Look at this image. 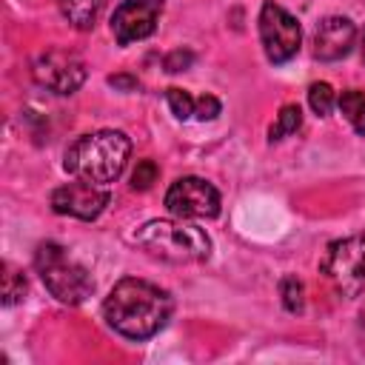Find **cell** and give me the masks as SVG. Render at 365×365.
Returning <instances> with one entry per match:
<instances>
[{
    "mask_svg": "<svg viewBox=\"0 0 365 365\" xmlns=\"http://www.w3.org/2000/svg\"><path fill=\"white\" fill-rule=\"evenodd\" d=\"M128 154H131L128 137L123 131L103 128V131L77 137L68 145L63 165L77 180L108 185V182H114L123 174V168L128 163Z\"/></svg>",
    "mask_w": 365,
    "mask_h": 365,
    "instance_id": "obj_2",
    "label": "cell"
},
{
    "mask_svg": "<svg viewBox=\"0 0 365 365\" xmlns=\"http://www.w3.org/2000/svg\"><path fill=\"white\" fill-rule=\"evenodd\" d=\"M151 257L165 262H202L211 257V240L200 225L177 220H151L131 237Z\"/></svg>",
    "mask_w": 365,
    "mask_h": 365,
    "instance_id": "obj_3",
    "label": "cell"
},
{
    "mask_svg": "<svg viewBox=\"0 0 365 365\" xmlns=\"http://www.w3.org/2000/svg\"><path fill=\"white\" fill-rule=\"evenodd\" d=\"M165 208L182 220H211L220 214V191L202 177H180L165 191Z\"/></svg>",
    "mask_w": 365,
    "mask_h": 365,
    "instance_id": "obj_7",
    "label": "cell"
},
{
    "mask_svg": "<svg viewBox=\"0 0 365 365\" xmlns=\"http://www.w3.org/2000/svg\"><path fill=\"white\" fill-rule=\"evenodd\" d=\"M336 106L345 114V120L354 125V131L365 137V94L356 88H348L336 97Z\"/></svg>",
    "mask_w": 365,
    "mask_h": 365,
    "instance_id": "obj_13",
    "label": "cell"
},
{
    "mask_svg": "<svg viewBox=\"0 0 365 365\" xmlns=\"http://www.w3.org/2000/svg\"><path fill=\"white\" fill-rule=\"evenodd\" d=\"M34 268H37L43 285L48 288V294L66 305H80L94 291L91 274L80 262L68 259V254L57 242H40L37 245Z\"/></svg>",
    "mask_w": 365,
    "mask_h": 365,
    "instance_id": "obj_4",
    "label": "cell"
},
{
    "mask_svg": "<svg viewBox=\"0 0 365 365\" xmlns=\"http://www.w3.org/2000/svg\"><path fill=\"white\" fill-rule=\"evenodd\" d=\"M191 63H194V51H188V48H177V51H171L165 57V68L168 71H185Z\"/></svg>",
    "mask_w": 365,
    "mask_h": 365,
    "instance_id": "obj_21",
    "label": "cell"
},
{
    "mask_svg": "<svg viewBox=\"0 0 365 365\" xmlns=\"http://www.w3.org/2000/svg\"><path fill=\"white\" fill-rule=\"evenodd\" d=\"M60 11L74 29L88 31L103 11V0H60Z\"/></svg>",
    "mask_w": 365,
    "mask_h": 365,
    "instance_id": "obj_12",
    "label": "cell"
},
{
    "mask_svg": "<svg viewBox=\"0 0 365 365\" xmlns=\"http://www.w3.org/2000/svg\"><path fill=\"white\" fill-rule=\"evenodd\" d=\"M319 271L336 288V294L354 299L365 288V237H348L328 245Z\"/></svg>",
    "mask_w": 365,
    "mask_h": 365,
    "instance_id": "obj_5",
    "label": "cell"
},
{
    "mask_svg": "<svg viewBox=\"0 0 365 365\" xmlns=\"http://www.w3.org/2000/svg\"><path fill=\"white\" fill-rule=\"evenodd\" d=\"M354 40H356L354 23L348 17L331 14V17H325V20L317 23V31H314V57L317 60H325V63L339 60V57H345L351 51Z\"/></svg>",
    "mask_w": 365,
    "mask_h": 365,
    "instance_id": "obj_11",
    "label": "cell"
},
{
    "mask_svg": "<svg viewBox=\"0 0 365 365\" xmlns=\"http://www.w3.org/2000/svg\"><path fill=\"white\" fill-rule=\"evenodd\" d=\"M308 103H311L314 114L328 117L331 108H334V103H336V94H334V88H331L328 83H314V86L308 88Z\"/></svg>",
    "mask_w": 365,
    "mask_h": 365,
    "instance_id": "obj_17",
    "label": "cell"
},
{
    "mask_svg": "<svg viewBox=\"0 0 365 365\" xmlns=\"http://www.w3.org/2000/svg\"><path fill=\"white\" fill-rule=\"evenodd\" d=\"M163 11V0H123L111 14V31L120 46L134 40H145L157 29V17Z\"/></svg>",
    "mask_w": 365,
    "mask_h": 365,
    "instance_id": "obj_10",
    "label": "cell"
},
{
    "mask_svg": "<svg viewBox=\"0 0 365 365\" xmlns=\"http://www.w3.org/2000/svg\"><path fill=\"white\" fill-rule=\"evenodd\" d=\"M220 111H222V106H220V100H217L214 94H202V97L197 100V106H194V117L202 120V123H205V120H214Z\"/></svg>",
    "mask_w": 365,
    "mask_h": 365,
    "instance_id": "obj_20",
    "label": "cell"
},
{
    "mask_svg": "<svg viewBox=\"0 0 365 365\" xmlns=\"http://www.w3.org/2000/svg\"><path fill=\"white\" fill-rule=\"evenodd\" d=\"M362 322H365V308H362Z\"/></svg>",
    "mask_w": 365,
    "mask_h": 365,
    "instance_id": "obj_24",
    "label": "cell"
},
{
    "mask_svg": "<svg viewBox=\"0 0 365 365\" xmlns=\"http://www.w3.org/2000/svg\"><path fill=\"white\" fill-rule=\"evenodd\" d=\"M279 297H282L285 311H291V314H299L302 305H305V288H302V282H299L297 277H282V282H279Z\"/></svg>",
    "mask_w": 365,
    "mask_h": 365,
    "instance_id": "obj_16",
    "label": "cell"
},
{
    "mask_svg": "<svg viewBox=\"0 0 365 365\" xmlns=\"http://www.w3.org/2000/svg\"><path fill=\"white\" fill-rule=\"evenodd\" d=\"M299 125H302V111H299V106H294V103L282 106L279 114H277V123L271 125V143H277V140L294 134Z\"/></svg>",
    "mask_w": 365,
    "mask_h": 365,
    "instance_id": "obj_14",
    "label": "cell"
},
{
    "mask_svg": "<svg viewBox=\"0 0 365 365\" xmlns=\"http://www.w3.org/2000/svg\"><path fill=\"white\" fill-rule=\"evenodd\" d=\"M108 200H111V194L106 191V185L77 180V177H74V182H66L51 191V208L57 214L77 217V220H97L106 211Z\"/></svg>",
    "mask_w": 365,
    "mask_h": 365,
    "instance_id": "obj_9",
    "label": "cell"
},
{
    "mask_svg": "<svg viewBox=\"0 0 365 365\" xmlns=\"http://www.w3.org/2000/svg\"><path fill=\"white\" fill-rule=\"evenodd\" d=\"M157 177H160L157 163L154 160H140L137 168H134V174H131V188L134 191H145V188H151L157 182Z\"/></svg>",
    "mask_w": 365,
    "mask_h": 365,
    "instance_id": "obj_19",
    "label": "cell"
},
{
    "mask_svg": "<svg viewBox=\"0 0 365 365\" xmlns=\"http://www.w3.org/2000/svg\"><path fill=\"white\" fill-rule=\"evenodd\" d=\"M23 297H26V277L11 262H3V305H14Z\"/></svg>",
    "mask_w": 365,
    "mask_h": 365,
    "instance_id": "obj_15",
    "label": "cell"
},
{
    "mask_svg": "<svg viewBox=\"0 0 365 365\" xmlns=\"http://www.w3.org/2000/svg\"><path fill=\"white\" fill-rule=\"evenodd\" d=\"M31 74L43 88L54 94H74L86 83V63L71 51L46 48L43 54L34 57Z\"/></svg>",
    "mask_w": 365,
    "mask_h": 365,
    "instance_id": "obj_8",
    "label": "cell"
},
{
    "mask_svg": "<svg viewBox=\"0 0 365 365\" xmlns=\"http://www.w3.org/2000/svg\"><path fill=\"white\" fill-rule=\"evenodd\" d=\"M171 311H174L171 297L160 285L137 277L120 279L103 302L106 322L125 339H137V342L165 328Z\"/></svg>",
    "mask_w": 365,
    "mask_h": 365,
    "instance_id": "obj_1",
    "label": "cell"
},
{
    "mask_svg": "<svg viewBox=\"0 0 365 365\" xmlns=\"http://www.w3.org/2000/svg\"><path fill=\"white\" fill-rule=\"evenodd\" d=\"M362 57H365V34H362Z\"/></svg>",
    "mask_w": 365,
    "mask_h": 365,
    "instance_id": "obj_23",
    "label": "cell"
},
{
    "mask_svg": "<svg viewBox=\"0 0 365 365\" xmlns=\"http://www.w3.org/2000/svg\"><path fill=\"white\" fill-rule=\"evenodd\" d=\"M108 83L114 88H125V91H134L137 88V77H128V74H111Z\"/></svg>",
    "mask_w": 365,
    "mask_h": 365,
    "instance_id": "obj_22",
    "label": "cell"
},
{
    "mask_svg": "<svg viewBox=\"0 0 365 365\" xmlns=\"http://www.w3.org/2000/svg\"><path fill=\"white\" fill-rule=\"evenodd\" d=\"M165 100H168V108H171V114H174L177 120L194 117L197 100H194L188 91H182V88H168V91H165Z\"/></svg>",
    "mask_w": 365,
    "mask_h": 365,
    "instance_id": "obj_18",
    "label": "cell"
},
{
    "mask_svg": "<svg viewBox=\"0 0 365 365\" xmlns=\"http://www.w3.org/2000/svg\"><path fill=\"white\" fill-rule=\"evenodd\" d=\"M259 40L265 48V57L271 63H288L302 43V29L294 14H288L277 3H265L259 11Z\"/></svg>",
    "mask_w": 365,
    "mask_h": 365,
    "instance_id": "obj_6",
    "label": "cell"
}]
</instances>
